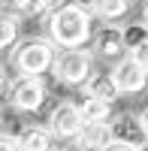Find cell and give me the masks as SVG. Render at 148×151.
Instances as JSON below:
<instances>
[{
    "label": "cell",
    "instance_id": "cell-1",
    "mask_svg": "<svg viewBox=\"0 0 148 151\" xmlns=\"http://www.w3.org/2000/svg\"><path fill=\"white\" fill-rule=\"evenodd\" d=\"M48 36L60 48H79L94 40V12L82 0H67L48 12Z\"/></svg>",
    "mask_w": 148,
    "mask_h": 151
},
{
    "label": "cell",
    "instance_id": "cell-2",
    "mask_svg": "<svg viewBox=\"0 0 148 151\" xmlns=\"http://www.w3.org/2000/svg\"><path fill=\"white\" fill-rule=\"evenodd\" d=\"M57 45L52 36H27L12 48V70L15 76H45L55 67Z\"/></svg>",
    "mask_w": 148,
    "mask_h": 151
},
{
    "label": "cell",
    "instance_id": "cell-3",
    "mask_svg": "<svg viewBox=\"0 0 148 151\" xmlns=\"http://www.w3.org/2000/svg\"><path fill=\"white\" fill-rule=\"evenodd\" d=\"M55 79L60 85H70V88H82L85 82L91 79V73H94V52L91 48H60L57 58H55Z\"/></svg>",
    "mask_w": 148,
    "mask_h": 151
},
{
    "label": "cell",
    "instance_id": "cell-4",
    "mask_svg": "<svg viewBox=\"0 0 148 151\" xmlns=\"http://www.w3.org/2000/svg\"><path fill=\"white\" fill-rule=\"evenodd\" d=\"M48 97V85L42 76H15L6 88V100L15 112H40Z\"/></svg>",
    "mask_w": 148,
    "mask_h": 151
},
{
    "label": "cell",
    "instance_id": "cell-5",
    "mask_svg": "<svg viewBox=\"0 0 148 151\" xmlns=\"http://www.w3.org/2000/svg\"><path fill=\"white\" fill-rule=\"evenodd\" d=\"M91 52L97 60H103V64H118L121 58L130 55V45L124 40V27L121 24H106L94 33L91 40Z\"/></svg>",
    "mask_w": 148,
    "mask_h": 151
},
{
    "label": "cell",
    "instance_id": "cell-6",
    "mask_svg": "<svg viewBox=\"0 0 148 151\" xmlns=\"http://www.w3.org/2000/svg\"><path fill=\"white\" fill-rule=\"evenodd\" d=\"M45 127L55 133V139H76L85 127V118L79 112V103H70V100H60V103L52 106L48 112Z\"/></svg>",
    "mask_w": 148,
    "mask_h": 151
},
{
    "label": "cell",
    "instance_id": "cell-7",
    "mask_svg": "<svg viewBox=\"0 0 148 151\" xmlns=\"http://www.w3.org/2000/svg\"><path fill=\"white\" fill-rule=\"evenodd\" d=\"M109 73H112L118 91L124 97H136V94H142L148 88V67H142L133 55H127V58H121L118 64H112Z\"/></svg>",
    "mask_w": 148,
    "mask_h": 151
},
{
    "label": "cell",
    "instance_id": "cell-8",
    "mask_svg": "<svg viewBox=\"0 0 148 151\" xmlns=\"http://www.w3.org/2000/svg\"><path fill=\"white\" fill-rule=\"evenodd\" d=\"M112 136L118 142H130V145H142L148 142V130H145V124L139 115H130V112H121V115H112Z\"/></svg>",
    "mask_w": 148,
    "mask_h": 151
},
{
    "label": "cell",
    "instance_id": "cell-9",
    "mask_svg": "<svg viewBox=\"0 0 148 151\" xmlns=\"http://www.w3.org/2000/svg\"><path fill=\"white\" fill-rule=\"evenodd\" d=\"M73 142H76L79 151H103L109 142H115L112 124H109V121H103V124H85L82 133H79Z\"/></svg>",
    "mask_w": 148,
    "mask_h": 151
},
{
    "label": "cell",
    "instance_id": "cell-10",
    "mask_svg": "<svg viewBox=\"0 0 148 151\" xmlns=\"http://www.w3.org/2000/svg\"><path fill=\"white\" fill-rule=\"evenodd\" d=\"M18 151H52L55 148V133L40 124H27L18 136Z\"/></svg>",
    "mask_w": 148,
    "mask_h": 151
},
{
    "label": "cell",
    "instance_id": "cell-11",
    "mask_svg": "<svg viewBox=\"0 0 148 151\" xmlns=\"http://www.w3.org/2000/svg\"><path fill=\"white\" fill-rule=\"evenodd\" d=\"M82 94H88V97H103V100H112V103H115V97H121L118 85H115V79H112V73H100V70L91 73V79L82 85Z\"/></svg>",
    "mask_w": 148,
    "mask_h": 151
},
{
    "label": "cell",
    "instance_id": "cell-12",
    "mask_svg": "<svg viewBox=\"0 0 148 151\" xmlns=\"http://www.w3.org/2000/svg\"><path fill=\"white\" fill-rule=\"evenodd\" d=\"M79 112H82L85 124H103V121H112V115H115V112H112V100H103V97H88V94L82 97Z\"/></svg>",
    "mask_w": 148,
    "mask_h": 151
},
{
    "label": "cell",
    "instance_id": "cell-13",
    "mask_svg": "<svg viewBox=\"0 0 148 151\" xmlns=\"http://www.w3.org/2000/svg\"><path fill=\"white\" fill-rule=\"evenodd\" d=\"M88 6L97 18L103 21H118L130 12V0H88Z\"/></svg>",
    "mask_w": 148,
    "mask_h": 151
},
{
    "label": "cell",
    "instance_id": "cell-14",
    "mask_svg": "<svg viewBox=\"0 0 148 151\" xmlns=\"http://www.w3.org/2000/svg\"><path fill=\"white\" fill-rule=\"evenodd\" d=\"M18 42V15L15 12H0V52L12 48Z\"/></svg>",
    "mask_w": 148,
    "mask_h": 151
},
{
    "label": "cell",
    "instance_id": "cell-15",
    "mask_svg": "<svg viewBox=\"0 0 148 151\" xmlns=\"http://www.w3.org/2000/svg\"><path fill=\"white\" fill-rule=\"evenodd\" d=\"M9 6L18 18H30V15H42L48 6H55V0H12Z\"/></svg>",
    "mask_w": 148,
    "mask_h": 151
},
{
    "label": "cell",
    "instance_id": "cell-16",
    "mask_svg": "<svg viewBox=\"0 0 148 151\" xmlns=\"http://www.w3.org/2000/svg\"><path fill=\"white\" fill-rule=\"evenodd\" d=\"M124 40H127L130 48L139 45L142 40H148V27H145V24H130V27H124Z\"/></svg>",
    "mask_w": 148,
    "mask_h": 151
},
{
    "label": "cell",
    "instance_id": "cell-17",
    "mask_svg": "<svg viewBox=\"0 0 148 151\" xmlns=\"http://www.w3.org/2000/svg\"><path fill=\"white\" fill-rule=\"evenodd\" d=\"M130 55L136 58L142 67H148V40H142L139 45H133V48H130Z\"/></svg>",
    "mask_w": 148,
    "mask_h": 151
},
{
    "label": "cell",
    "instance_id": "cell-18",
    "mask_svg": "<svg viewBox=\"0 0 148 151\" xmlns=\"http://www.w3.org/2000/svg\"><path fill=\"white\" fill-rule=\"evenodd\" d=\"M0 151H18V139L9 133H0Z\"/></svg>",
    "mask_w": 148,
    "mask_h": 151
},
{
    "label": "cell",
    "instance_id": "cell-19",
    "mask_svg": "<svg viewBox=\"0 0 148 151\" xmlns=\"http://www.w3.org/2000/svg\"><path fill=\"white\" fill-rule=\"evenodd\" d=\"M103 151H136V145H130V142H118V139H115V142H109Z\"/></svg>",
    "mask_w": 148,
    "mask_h": 151
},
{
    "label": "cell",
    "instance_id": "cell-20",
    "mask_svg": "<svg viewBox=\"0 0 148 151\" xmlns=\"http://www.w3.org/2000/svg\"><path fill=\"white\" fill-rule=\"evenodd\" d=\"M3 88H9V85H6V70H3V64H0V91H3Z\"/></svg>",
    "mask_w": 148,
    "mask_h": 151
},
{
    "label": "cell",
    "instance_id": "cell-21",
    "mask_svg": "<svg viewBox=\"0 0 148 151\" xmlns=\"http://www.w3.org/2000/svg\"><path fill=\"white\" fill-rule=\"evenodd\" d=\"M139 118H142V124H145V130H148V106L142 109V115H139Z\"/></svg>",
    "mask_w": 148,
    "mask_h": 151
},
{
    "label": "cell",
    "instance_id": "cell-22",
    "mask_svg": "<svg viewBox=\"0 0 148 151\" xmlns=\"http://www.w3.org/2000/svg\"><path fill=\"white\" fill-rule=\"evenodd\" d=\"M142 24L148 27V3H145V9H142Z\"/></svg>",
    "mask_w": 148,
    "mask_h": 151
},
{
    "label": "cell",
    "instance_id": "cell-23",
    "mask_svg": "<svg viewBox=\"0 0 148 151\" xmlns=\"http://www.w3.org/2000/svg\"><path fill=\"white\" fill-rule=\"evenodd\" d=\"M136 151H148V142H142V145H139V148H136Z\"/></svg>",
    "mask_w": 148,
    "mask_h": 151
},
{
    "label": "cell",
    "instance_id": "cell-24",
    "mask_svg": "<svg viewBox=\"0 0 148 151\" xmlns=\"http://www.w3.org/2000/svg\"><path fill=\"white\" fill-rule=\"evenodd\" d=\"M52 151H67V148H52Z\"/></svg>",
    "mask_w": 148,
    "mask_h": 151
},
{
    "label": "cell",
    "instance_id": "cell-25",
    "mask_svg": "<svg viewBox=\"0 0 148 151\" xmlns=\"http://www.w3.org/2000/svg\"><path fill=\"white\" fill-rule=\"evenodd\" d=\"M0 3H12V0H0Z\"/></svg>",
    "mask_w": 148,
    "mask_h": 151
},
{
    "label": "cell",
    "instance_id": "cell-26",
    "mask_svg": "<svg viewBox=\"0 0 148 151\" xmlns=\"http://www.w3.org/2000/svg\"><path fill=\"white\" fill-rule=\"evenodd\" d=\"M0 124H3V115H0Z\"/></svg>",
    "mask_w": 148,
    "mask_h": 151
},
{
    "label": "cell",
    "instance_id": "cell-27",
    "mask_svg": "<svg viewBox=\"0 0 148 151\" xmlns=\"http://www.w3.org/2000/svg\"><path fill=\"white\" fill-rule=\"evenodd\" d=\"M145 3H148V0H145Z\"/></svg>",
    "mask_w": 148,
    "mask_h": 151
}]
</instances>
